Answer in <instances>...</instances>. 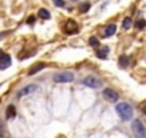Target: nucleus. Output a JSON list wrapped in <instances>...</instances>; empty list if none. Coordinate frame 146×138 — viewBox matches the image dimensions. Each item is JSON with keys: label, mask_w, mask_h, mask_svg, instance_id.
Returning a JSON list of instances; mask_svg holds the SVG:
<instances>
[{"label": "nucleus", "mask_w": 146, "mask_h": 138, "mask_svg": "<svg viewBox=\"0 0 146 138\" xmlns=\"http://www.w3.org/2000/svg\"><path fill=\"white\" fill-rule=\"evenodd\" d=\"M116 112H117V115H119L123 121H129V119H132V117H133V108H132V105L127 104V102H120V104H117V105H116Z\"/></svg>", "instance_id": "1"}, {"label": "nucleus", "mask_w": 146, "mask_h": 138, "mask_svg": "<svg viewBox=\"0 0 146 138\" xmlns=\"http://www.w3.org/2000/svg\"><path fill=\"white\" fill-rule=\"evenodd\" d=\"M132 132H133L135 138H146V129L140 119H135L132 122Z\"/></svg>", "instance_id": "2"}, {"label": "nucleus", "mask_w": 146, "mask_h": 138, "mask_svg": "<svg viewBox=\"0 0 146 138\" xmlns=\"http://www.w3.org/2000/svg\"><path fill=\"white\" fill-rule=\"evenodd\" d=\"M73 79H75V76L70 72H59L53 76V81L56 84H67V82H72Z\"/></svg>", "instance_id": "3"}, {"label": "nucleus", "mask_w": 146, "mask_h": 138, "mask_svg": "<svg viewBox=\"0 0 146 138\" xmlns=\"http://www.w3.org/2000/svg\"><path fill=\"white\" fill-rule=\"evenodd\" d=\"M82 84H83L85 86H89V88H93V89H98V88L102 86V81H99V79L95 78V76H88V78H85V79L82 81Z\"/></svg>", "instance_id": "4"}, {"label": "nucleus", "mask_w": 146, "mask_h": 138, "mask_svg": "<svg viewBox=\"0 0 146 138\" xmlns=\"http://www.w3.org/2000/svg\"><path fill=\"white\" fill-rule=\"evenodd\" d=\"M103 98L109 102H116L119 99V95H117L116 91H113L110 88H106V89H103Z\"/></svg>", "instance_id": "5"}, {"label": "nucleus", "mask_w": 146, "mask_h": 138, "mask_svg": "<svg viewBox=\"0 0 146 138\" xmlns=\"http://www.w3.org/2000/svg\"><path fill=\"white\" fill-rule=\"evenodd\" d=\"M63 30H64V33H67V35H72V33H76L78 30H79V26H78V23L75 22V20H67L66 22V25H64V27H63Z\"/></svg>", "instance_id": "6"}, {"label": "nucleus", "mask_w": 146, "mask_h": 138, "mask_svg": "<svg viewBox=\"0 0 146 138\" xmlns=\"http://www.w3.org/2000/svg\"><path fill=\"white\" fill-rule=\"evenodd\" d=\"M35 91H37V85H27V86H25L20 92H19V98H23V96H27V95H30L32 92H35Z\"/></svg>", "instance_id": "7"}, {"label": "nucleus", "mask_w": 146, "mask_h": 138, "mask_svg": "<svg viewBox=\"0 0 146 138\" xmlns=\"http://www.w3.org/2000/svg\"><path fill=\"white\" fill-rule=\"evenodd\" d=\"M10 65H12V58L5 53L3 58H2V63H0V69H7Z\"/></svg>", "instance_id": "8"}, {"label": "nucleus", "mask_w": 146, "mask_h": 138, "mask_svg": "<svg viewBox=\"0 0 146 138\" xmlns=\"http://www.w3.org/2000/svg\"><path fill=\"white\" fill-rule=\"evenodd\" d=\"M115 33H116V25H115V23L108 25L106 29H105V36H106V38H110V36H113Z\"/></svg>", "instance_id": "9"}, {"label": "nucleus", "mask_w": 146, "mask_h": 138, "mask_svg": "<svg viewBox=\"0 0 146 138\" xmlns=\"http://www.w3.org/2000/svg\"><path fill=\"white\" fill-rule=\"evenodd\" d=\"M46 65L43 63V62H39V63H36V65H33L32 68H30V71H29V75H33V74H37L39 71H42V69L44 68Z\"/></svg>", "instance_id": "10"}, {"label": "nucleus", "mask_w": 146, "mask_h": 138, "mask_svg": "<svg viewBox=\"0 0 146 138\" xmlns=\"http://www.w3.org/2000/svg\"><path fill=\"white\" fill-rule=\"evenodd\" d=\"M15 115H16V108H15L13 105H9L7 109H6V119H10V118H13Z\"/></svg>", "instance_id": "11"}, {"label": "nucleus", "mask_w": 146, "mask_h": 138, "mask_svg": "<svg viewBox=\"0 0 146 138\" xmlns=\"http://www.w3.org/2000/svg\"><path fill=\"white\" fill-rule=\"evenodd\" d=\"M108 53H109V49L108 48H103V49H99L96 52V56L100 58V59H106L108 58Z\"/></svg>", "instance_id": "12"}, {"label": "nucleus", "mask_w": 146, "mask_h": 138, "mask_svg": "<svg viewBox=\"0 0 146 138\" xmlns=\"http://www.w3.org/2000/svg\"><path fill=\"white\" fill-rule=\"evenodd\" d=\"M119 66H120V68L129 66V58H127L126 55H122V56L119 58Z\"/></svg>", "instance_id": "13"}, {"label": "nucleus", "mask_w": 146, "mask_h": 138, "mask_svg": "<svg viewBox=\"0 0 146 138\" xmlns=\"http://www.w3.org/2000/svg\"><path fill=\"white\" fill-rule=\"evenodd\" d=\"M39 17H42V19H50V13H49V10L47 9H40L39 10Z\"/></svg>", "instance_id": "14"}, {"label": "nucleus", "mask_w": 146, "mask_h": 138, "mask_svg": "<svg viewBox=\"0 0 146 138\" xmlns=\"http://www.w3.org/2000/svg\"><path fill=\"white\" fill-rule=\"evenodd\" d=\"M130 27H132V19H130V17H125V19H123V29L127 30V29H130Z\"/></svg>", "instance_id": "15"}, {"label": "nucleus", "mask_w": 146, "mask_h": 138, "mask_svg": "<svg viewBox=\"0 0 146 138\" xmlns=\"http://www.w3.org/2000/svg\"><path fill=\"white\" fill-rule=\"evenodd\" d=\"M135 27L136 29H143V27H146V20H137L136 23H135Z\"/></svg>", "instance_id": "16"}, {"label": "nucleus", "mask_w": 146, "mask_h": 138, "mask_svg": "<svg viewBox=\"0 0 146 138\" xmlns=\"http://www.w3.org/2000/svg\"><path fill=\"white\" fill-rule=\"evenodd\" d=\"M89 45L93 46V48H98V46H99V39H98V38H90V39H89Z\"/></svg>", "instance_id": "17"}, {"label": "nucleus", "mask_w": 146, "mask_h": 138, "mask_svg": "<svg viewBox=\"0 0 146 138\" xmlns=\"http://www.w3.org/2000/svg\"><path fill=\"white\" fill-rule=\"evenodd\" d=\"M89 9H90V5H89V3H83V5L80 6V12H82V13H86Z\"/></svg>", "instance_id": "18"}, {"label": "nucleus", "mask_w": 146, "mask_h": 138, "mask_svg": "<svg viewBox=\"0 0 146 138\" xmlns=\"http://www.w3.org/2000/svg\"><path fill=\"white\" fill-rule=\"evenodd\" d=\"M53 3L57 7H64V0H53Z\"/></svg>", "instance_id": "19"}, {"label": "nucleus", "mask_w": 146, "mask_h": 138, "mask_svg": "<svg viewBox=\"0 0 146 138\" xmlns=\"http://www.w3.org/2000/svg\"><path fill=\"white\" fill-rule=\"evenodd\" d=\"M35 22H36V17H35V16H30V17L27 19V23H29V25H33Z\"/></svg>", "instance_id": "20"}, {"label": "nucleus", "mask_w": 146, "mask_h": 138, "mask_svg": "<svg viewBox=\"0 0 146 138\" xmlns=\"http://www.w3.org/2000/svg\"><path fill=\"white\" fill-rule=\"evenodd\" d=\"M142 111H143V114H145V115H146V104H145V105H143V107H142Z\"/></svg>", "instance_id": "21"}, {"label": "nucleus", "mask_w": 146, "mask_h": 138, "mask_svg": "<svg viewBox=\"0 0 146 138\" xmlns=\"http://www.w3.org/2000/svg\"><path fill=\"white\" fill-rule=\"evenodd\" d=\"M72 2H80V0H72Z\"/></svg>", "instance_id": "22"}]
</instances>
